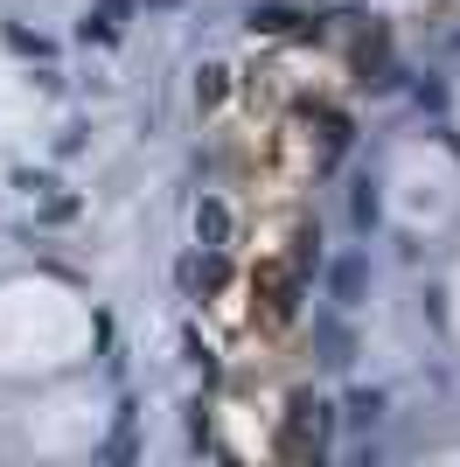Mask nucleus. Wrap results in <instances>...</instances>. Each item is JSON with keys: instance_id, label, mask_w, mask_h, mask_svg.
Listing matches in <instances>:
<instances>
[{"instance_id": "obj_1", "label": "nucleus", "mask_w": 460, "mask_h": 467, "mask_svg": "<svg viewBox=\"0 0 460 467\" xmlns=\"http://www.w3.org/2000/svg\"><path fill=\"white\" fill-rule=\"evenodd\" d=\"M195 237H203V244H224L230 237V210L224 202H203V210H195Z\"/></svg>"}, {"instance_id": "obj_2", "label": "nucleus", "mask_w": 460, "mask_h": 467, "mask_svg": "<svg viewBox=\"0 0 460 467\" xmlns=\"http://www.w3.org/2000/svg\"><path fill=\"white\" fill-rule=\"evenodd\" d=\"M328 286H335V300H356V293H363V258H342V265L328 273Z\"/></svg>"}, {"instance_id": "obj_3", "label": "nucleus", "mask_w": 460, "mask_h": 467, "mask_svg": "<svg viewBox=\"0 0 460 467\" xmlns=\"http://www.w3.org/2000/svg\"><path fill=\"white\" fill-rule=\"evenodd\" d=\"M383 419V390H356L349 398V426H377Z\"/></svg>"}, {"instance_id": "obj_4", "label": "nucleus", "mask_w": 460, "mask_h": 467, "mask_svg": "<svg viewBox=\"0 0 460 467\" xmlns=\"http://www.w3.org/2000/svg\"><path fill=\"white\" fill-rule=\"evenodd\" d=\"M377 216H383V202H377V182H363V189H356V223H363V231H370Z\"/></svg>"}]
</instances>
